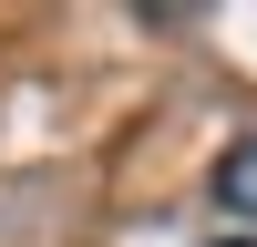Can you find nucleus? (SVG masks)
<instances>
[{"mask_svg":"<svg viewBox=\"0 0 257 247\" xmlns=\"http://www.w3.org/2000/svg\"><path fill=\"white\" fill-rule=\"evenodd\" d=\"M216 206H237V216H257V134L216 155Z\"/></svg>","mask_w":257,"mask_h":247,"instance_id":"f257e3e1","label":"nucleus"},{"mask_svg":"<svg viewBox=\"0 0 257 247\" xmlns=\"http://www.w3.org/2000/svg\"><path fill=\"white\" fill-rule=\"evenodd\" d=\"M216 247H257V237H216Z\"/></svg>","mask_w":257,"mask_h":247,"instance_id":"f03ea898","label":"nucleus"}]
</instances>
